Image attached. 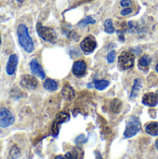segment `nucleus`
Instances as JSON below:
<instances>
[{
  "label": "nucleus",
  "mask_w": 158,
  "mask_h": 159,
  "mask_svg": "<svg viewBox=\"0 0 158 159\" xmlns=\"http://www.w3.org/2000/svg\"><path fill=\"white\" fill-rule=\"evenodd\" d=\"M30 68H31V72L33 73V75L39 76L40 78L44 79L46 77V74L42 68V66L38 63V61L36 60H32L30 62Z\"/></svg>",
  "instance_id": "nucleus-11"
},
{
  "label": "nucleus",
  "mask_w": 158,
  "mask_h": 159,
  "mask_svg": "<svg viewBox=\"0 0 158 159\" xmlns=\"http://www.w3.org/2000/svg\"><path fill=\"white\" fill-rule=\"evenodd\" d=\"M43 86L48 91H55V90L58 89V83L55 80L50 79V78L46 79V81L44 82Z\"/></svg>",
  "instance_id": "nucleus-16"
},
{
  "label": "nucleus",
  "mask_w": 158,
  "mask_h": 159,
  "mask_svg": "<svg viewBox=\"0 0 158 159\" xmlns=\"http://www.w3.org/2000/svg\"><path fill=\"white\" fill-rule=\"evenodd\" d=\"M156 148H157V150H158V140L156 142Z\"/></svg>",
  "instance_id": "nucleus-30"
},
{
  "label": "nucleus",
  "mask_w": 158,
  "mask_h": 159,
  "mask_svg": "<svg viewBox=\"0 0 158 159\" xmlns=\"http://www.w3.org/2000/svg\"><path fill=\"white\" fill-rule=\"evenodd\" d=\"M17 34L19 38V43L21 46V48L26 51V52H33L34 49V42L29 34L28 28L24 24H20L17 29Z\"/></svg>",
  "instance_id": "nucleus-1"
},
{
  "label": "nucleus",
  "mask_w": 158,
  "mask_h": 159,
  "mask_svg": "<svg viewBox=\"0 0 158 159\" xmlns=\"http://www.w3.org/2000/svg\"><path fill=\"white\" fill-rule=\"evenodd\" d=\"M16 1H18V2H23L24 0H16Z\"/></svg>",
  "instance_id": "nucleus-32"
},
{
  "label": "nucleus",
  "mask_w": 158,
  "mask_h": 159,
  "mask_svg": "<svg viewBox=\"0 0 158 159\" xmlns=\"http://www.w3.org/2000/svg\"><path fill=\"white\" fill-rule=\"evenodd\" d=\"M14 121H15V117L8 109L5 107L0 108V128L2 129L7 128L11 126L14 123Z\"/></svg>",
  "instance_id": "nucleus-5"
},
{
  "label": "nucleus",
  "mask_w": 158,
  "mask_h": 159,
  "mask_svg": "<svg viewBox=\"0 0 158 159\" xmlns=\"http://www.w3.org/2000/svg\"><path fill=\"white\" fill-rule=\"evenodd\" d=\"M120 4H121L122 7H129L131 5V1L130 0H122Z\"/></svg>",
  "instance_id": "nucleus-27"
},
{
  "label": "nucleus",
  "mask_w": 158,
  "mask_h": 159,
  "mask_svg": "<svg viewBox=\"0 0 158 159\" xmlns=\"http://www.w3.org/2000/svg\"><path fill=\"white\" fill-rule=\"evenodd\" d=\"M151 63V58L149 55H143L139 61V67L140 68H147Z\"/></svg>",
  "instance_id": "nucleus-18"
},
{
  "label": "nucleus",
  "mask_w": 158,
  "mask_h": 159,
  "mask_svg": "<svg viewBox=\"0 0 158 159\" xmlns=\"http://www.w3.org/2000/svg\"><path fill=\"white\" fill-rule=\"evenodd\" d=\"M145 131L152 135V136H157L158 135V123L157 122H151L146 125Z\"/></svg>",
  "instance_id": "nucleus-15"
},
{
  "label": "nucleus",
  "mask_w": 158,
  "mask_h": 159,
  "mask_svg": "<svg viewBox=\"0 0 158 159\" xmlns=\"http://www.w3.org/2000/svg\"><path fill=\"white\" fill-rule=\"evenodd\" d=\"M20 155V149L16 146V145H13L10 149V153H9V156L12 159H16Z\"/></svg>",
  "instance_id": "nucleus-23"
},
{
  "label": "nucleus",
  "mask_w": 158,
  "mask_h": 159,
  "mask_svg": "<svg viewBox=\"0 0 158 159\" xmlns=\"http://www.w3.org/2000/svg\"><path fill=\"white\" fill-rule=\"evenodd\" d=\"M121 106H122V102H121V101L118 100V99H115V100L111 102V110H112L114 113H115V114H117V113L120 112Z\"/></svg>",
  "instance_id": "nucleus-19"
},
{
  "label": "nucleus",
  "mask_w": 158,
  "mask_h": 159,
  "mask_svg": "<svg viewBox=\"0 0 158 159\" xmlns=\"http://www.w3.org/2000/svg\"><path fill=\"white\" fill-rule=\"evenodd\" d=\"M65 157L67 159H83L84 151L80 147H74L71 151H69Z\"/></svg>",
  "instance_id": "nucleus-13"
},
{
  "label": "nucleus",
  "mask_w": 158,
  "mask_h": 159,
  "mask_svg": "<svg viewBox=\"0 0 158 159\" xmlns=\"http://www.w3.org/2000/svg\"><path fill=\"white\" fill-rule=\"evenodd\" d=\"M20 84L23 89L33 90V89H36V87L38 85V82H37V79L34 76L30 75H22Z\"/></svg>",
  "instance_id": "nucleus-7"
},
{
  "label": "nucleus",
  "mask_w": 158,
  "mask_h": 159,
  "mask_svg": "<svg viewBox=\"0 0 158 159\" xmlns=\"http://www.w3.org/2000/svg\"><path fill=\"white\" fill-rule=\"evenodd\" d=\"M142 85V80L141 79H136L134 81V85L132 87V89H131V93H130V99H133L135 97H137V95L139 94V91L141 90Z\"/></svg>",
  "instance_id": "nucleus-17"
},
{
  "label": "nucleus",
  "mask_w": 158,
  "mask_h": 159,
  "mask_svg": "<svg viewBox=\"0 0 158 159\" xmlns=\"http://www.w3.org/2000/svg\"><path fill=\"white\" fill-rule=\"evenodd\" d=\"M115 59V51H110L107 54V61H108V62H110V63L114 62Z\"/></svg>",
  "instance_id": "nucleus-25"
},
{
  "label": "nucleus",
  "mask_w": 158,
  "mask_h": 159,
  "mask_svg": "<svg viewBox=\"0 0 158 159\" xmlns=\"http://www.w3.org/2000/svg\"><path fill=\"white\" fill-rule=\"evenodd\" d=\"M36 31L38 35L45 41L47 42H50V43H54L56 41L57 35L55 31L50 28V27H45L43 26L40 22H38L36 24Z\"/></svg>",
  "instance_id": "nucleus-3"
},
{
  "label": "nucleus",
  "mask_w": 158,
  "mask_h": 159,
  "mask_svg": "<svg viewBox=\"0 0 158 159\" xmlns=\"http://www.w3.org/2000/svg\"><path fill=\"white\" fill-rule=\"evenodd\" d=\"M94 154L96 156V159H102V154L99 151H95Z\"/></svg>",
  "instance_id": "nucleus-28"
},
{
  "label": "nucleus",
  "mask_w": 158,
  "mask_h": 159,
  "mask_svg": "<svg viewBox=\"0 0 158 159\" xmlns=\"http://www.w3.org/2000/svg\"><path fill=\"white\" fill-rule=\"evenodd\" d=\"M110 82L107 80H96L94 82V87L99 90H103L109 86Z\"/></svg>",
  "instance_id": "nucleus-20"
},
{
  "label": "nucleus",
  "mask_w": 158,
  "mask_h": 159,
  "mask_svg": "<svg viewBox=\"0 0 158 159\" xmlns=\"http://www.w3.org/2000/svg\"><path fill=\"white\" fill-rule=\"evenodd\" d=\"M87 71V64L84 61H77L73 65V74L76 77H81Z\"/></svg>",
  "instance_id": "nucleus-10"
},
{
  "label": "nucleus",
  "mask_w": 158,
  "mask_h": 159,
  "mask_svg": "<svg viewBox=\"0 0 158 159\" xmlns=\"http://www.w3.org/2000/svg\"><path fill=\"white\" fill-rule=\"evenodd\" d=\"M135 56L130 51H124L118 59V66L121 70H128L134 66Z\"/></svg>",
  "instance_id": "nucleus-4"
},
{
  "label": "nucleus",
  "mask_w": 158,
  "mask_h": 159,
  "mask_svg": "<svg viewBox=\"0 0 158 159\" xmlns=\"http://www.w3.org/2000/svg\"><path fill=\"white\" fill-rule=\"evenodd\" d=\"M156 96H157V99H158V90L156 91Z\"/></svg>",
  "instance_id": "nucleus-33"
},
{
  "label": "nucleus",
  "mask_w": 158,
  "mask_h": 159,
  "mask_svg": "<svg viewBox=\"0 0 158 159\" xmlns=\"http://www.w3.org/2000/svg\"><path fill=\"white\" fill-rule=\"evenodd\" d=\"M141 129H142V124L140 119L136 116H131L127 123V128L124 132L125 138L133 137L141 130Z\"/></svg>",
  "instance_id": "nucleus-2"
},
{
  "label": "nucleus",
  "mask_w": 158,
  "mask_h": 159,
  "mask_svg": "<svg viewBox=\"0 0 158 159\" xmlns=\"http://www.w3.org/2000/svg\"><path fill=\"white\" fill-rule=\"evenodd\" d=\"M104 30H105V32L108 33V34H113V33H115V28H114L112 20L108 19V20H105V22H104Z\"/></svg>",
  "instance_id": "nucleus-22"
},
{
  "label": "nucleus",
  "mask_w": 158,
  "mask_h": 159,
  "mask_svg": "<svg viewBox=\"0 0 158 159\" xmlns=\"http://www.w3.org/2000/svg\"><path fill=\"white\" fill-rule=\"evenodd\" d=\"M93 23H95V20L92 17L88 16V17H86L85 19H83L82 20H80L78 22V26H80V27H86L87 25L93 24Z\"/></svg>",
  "instance_id": "nucleus-21"
},
{
  "label": "nucleus",
  "mask_w": 158,
  "mask_h": 159,
  "mask_svg": "<svg viewBox=\"0 0 158 159\" xmlns=\"http://www.w3.org/2000/svg\"><path fill=\"white\" fill-rule=\"evenodd\" d=\"M30 159H32V158H30Z\"/></svg>",
  "instance_id": "nucleus-35"
},
{
  "label": "nucleus",
  "mask_w": 158,
  "mask_h": 159,
  "mask_svg": "<svg viewBox=\"0 0 158 159\" xmlns=\"http://www.w3.org/2000/svg\"><path fill=\"white\" fill-rule=\"evenodd\" d=\"M156 72H157V73H158V64H157V65H156Z\"/></svg>",
  "instance_id": "nucleus-31"
},
{
  "label": "nucleus",
  "mask_w": 158,
  "mask_h": 159,
  "mask_svg": "<svg viewBox=\"0 0 158 159\" xmlns=\"http://www.w3.org/2000/svg\"><path fill=\"white\" fill-rule=\"evenodd\" d=\"M80 47H81V49H82L85 53L88 54V53H91V52L94 51V49H95L96 47H97V42H96V40L94 39V37H92V36H88V37H86V38L81 42Z\"/></svg>",
  "instance_id": "nucleus-8"
},
{
  "label": "nucleus",
  "mask_w": 158,
  "mask_h": 159,
  "mask_svg": "<svg viewBox=\"0 0 158 159\" xmlns=\"http://www.w3.org/2000/svg\"><path fill=\"white\" fill-rule=\"evenodd\" d=\"M54 159H65V157H62V156H57V157H56Z\"/></svg>",
  "instance_id": "nucleus-29"
},
{
  "label": "nucleus",
  "mask_w": 158,
  "mask_h": 159,
  "mask_svg": "<svg viewBox=\"0 0 158 159\" xmlns=\"http://www.w3.org/2000/svg\"><path fill=\"white\" fill-rule=\"evenodd\" d=\"M0 45H1V36H0Z\"/></svg>",
  "instance_id": "nucleus-34"
},
{
  "label": "nucleus",
  "mask_w": 158,
  "mask_h": 159,
  "mask_svg": "<svg viewBox=\"0 0 158 159\" xmlns=\"http://www.w3.org/2000/svg\"><path fill=\"white\" fill-rule=\"evenodd\" d=\"M86 142H88V138L84 135V134H82V135H79L76 139H75V143H77V144H80V143H85Z\"/></svg>",
  "instance_id": "nucleus-24"
},
{
  "label": "nucleus",
  "mask_w": 158,
  "mask_h": 159,
  "mask_svg": "<svg viewBox=\"0 0 158 159\" xmlns=\"http://www.w3.org/2000/svg\"><path fill=\"white\" fill-rule=\"evenodd\" d=\"M61 94H62L63 98H64L66 101H72V100L74 98V96H75L74 90V89H73L70 85H65V86L62 88Z\"/></svg>",
  "instance_id": "nucleus-14"
},
{
  "label": "nucleus",
  "mask_w": 158,
  "mask_h": 159,
  "mask_svg": "<svg viewBox=\"0 0 158 159\" xmlns=\"http://www.w3.org/2000/svg\"><path fill=\"white\" fill-rule=\"evenodd\" d=\"M132 12V9L131 8H125V9H123L122 11H121V15H123V16H126V15H129V14H130Z\"/></svg>",
  "instance_id": "nucleus-26"
},
{
  "label": "nucleus",
  "mask_w": 158,
  "mask_h": 159,
  "mask_svg": "<svg viewBox=\"0 0 158 159\" xmlns=\"http://www.w3.org/2000/svg\"><path fill=\"white\" fill-rule=\"evenodd\" d=\"M69 118H70L69 114L64 113V112H61L56 116V117L53 121V124H52V134H53V136H55V137L58 136L59 131H60V126L62 123L68 121Z\"/></svg>",
  "instance_id": "nucleus-6"
},
{
  "label": "nucleus",
  "mask_w": 158,
  "mask_h": 159,
  "mask_svg": "<svg viewBox=\"0 0 158 159\" xmlns=\"http://www.w3.org/2000/svg\"><path fill=\"white\" fill-rule=\"evenodd\" d=\"M158 100L156 94L153 93V92H149L146 93L143 97H142V103L144 105L150 106V107H154L157 105Z\"/></svg>",
  "instance_id": "nucleus-12"
},
{
  "label": "nucleus",
  "mask_w": 158,
  "mask_h": 159,
  "mask_svg": "<svg viewBox=\"0 0 158 159\" xmlns=\"http://www.w3.org/2000/svg\"><path fill=\"white\" fill-rule=\"evenodd\" d=\"M18 61H19V58L16 54H11L9 56L6 66V72L8 75H13L15 74L18 66Z\"/></svg>",
  "instance_id": "nucleus-9"
}]
</instances>
